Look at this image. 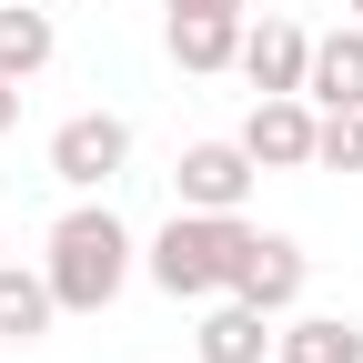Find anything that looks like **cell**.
I'll use <instances>...</instances> for the list:
<instances>
[{"label": "cell", "mask_w": 363, "mask_h": 363, "mask_svg": "<svg viewBox=\"0 0 363 363\" xmlns=\"http://www.w3.org/2000/svg\"><path fill=\"white\" fill-rule=\"evenodd\" d=\"M40 272H51V303L61 313H111L121 283H131V233L111 202H71L51 222V252H40Z\"/></svg>", "instance_id": "obj_1"}, {"label": "cell", "mask_w": 363, "mask_h": 363, "mask_svg": "<svg viewBox=\"0 0 363 363\" xmlns=\"http://www.w3.org/2000/svg\"><path fill=\"white\" fill-rule=\"evenodd\" d=\"M242 252H252V222L242 212H172L152 233V252H142V272L172 303H212V293L242 283Z\"/></svg>", "instance_id": "obj_2"}, {"label": "cell", "mask_w": 363, "mask_h": 363, "mask_svg": "<svg viewBox=\"0 0 363 363\" xmlns=\"http://www.w3.org/2000/svg\"><path fill=\"white\" fill-rule=\"evenodd\" d=\"M131 162V121L121 111H71L51 131V182H71V192H111Z\"/></svg>", "instance_id": "obj_3"}, {"label": "cell", "mask_w": 363, "mask_h": 363, "mask_svg": "<svg viewBox=\"0 0 363 363\" xmlns=\"http://www.w3.org/2000/svg\"><path fill=\"white\" fill-rule=\"evenodd\" d=\"M252 182H262V162H252L242 142H192V152L172 162L182 212H242V202H252Z\"/></svg>", "instance_id": "obj_4"}, {"label": "cell", "mask_w": 363, "mask_h": 363, "mask_svg": "<svg viewBox=\"0 0 363 363\" xmlns=\"http://www.w3.org/2000/svg\"><path fill=\"white\" fill-rule=\"evenodd\" d=\"M313 121H323V111H313L303 91H262L252 121H242V152L262 172H313Z\"/></svg>", "instance_id": "obj_5"}, {"label": "cell", "mask_w": 363, "mask_h": 363, "mask_svg": "<svg viewBox=\"0 0 363 363\" xmlns=\"http://www.w3.org/2000/svg\"><path fill=\"white\" fill-rule=\"evenodd\" d=\"M252 91H303V71H313V30L303 21H283V11H262V21H242V61H233Z\"/></svg>", "instance_id": "obj_6"}, {"label": "cell", "mask_w": 363, "mask_h": 363, "mask_svg": "<svg viewBox=\"0 0 363 363\" xmlns=\"http://www.w3.org/2000/svg\"><path fill=\"white\" fill-rule=\"evenodd\" d=\"M303 283H313V262H303V242L293 233H252V252H242V303H262V313H293L303 303Z\"/></svg>", "instance_id": "obj_7"}, {"label": "cell", "mask_w": 363, "mask_h": 363, "mask_svg": "<svg viewBox=\"0 0 363 363\" xmlns=\"http://www.w3.org/2000/svg\"><path fill=\"white\" fill-rule=\"evenodd\" d=\"M192 353H202V363H262V353H272V313L242 303V293H212V303H202Z\"/></svg>", "instance_id": "obj_8"}, {"label": "cell", "mask_w": 363, "mask_h": 363, "mask_svg": "<svg viewBox=\"0 0 363 363\" xmlns=\"http://www.w3.org/2000/svg\"><path fill=\"white\" fill-rule=\"evenodd\" d=\"M303 101L313 111H363V30H323L313 40V71H303Z\"/></svg>", "instance_id": "obj_9"}, {"label": "cell", "mask_w": 363, "mask_h": 363, "mask_svg": "<svg viewBox=\"0 0 363 363\" xmlns=\"http://www.w3.org/2000/svg\"><path fill=\"white\" fill-rule=\"evenodd\" d=\"M172 61L182 71H233L242 61V11H172Z\"/></svg>", "instance_id": "obj_10"}, {"label": "cell", "mask_w": 363, "mask_h": 363, "mask_svg": "<svg viewBox=\"0 0 363 363\" xmlns=\"http://www.w3.org/2000/svg\"><path fill=\"white\" fill-rule=\"evenodd\" d=\"M61 323V303H51V272H21V262H0V343H40Z\"/></svg>", "instance_id": "obj_11"}, {"label": "cell", "mask_w": 363, "mask_h": 363, "mask_svg": "<svg viewBox=\"0 0 363 363\" xmlns=\"http://www.w3.org/2000/svg\"><path fill=\"white\" fill-rule=\"evenodd\" d=\"M51 51H61L51 11H30V0H0V81H30V71H51Z\"/></svg>", "instance_id": "obj_12"}, {"label": "cell", "mask_w": 363, "mask_h": 363, "mask_svg": "<svg viewBox=\"0 0 363 363\" xmlns=\"http://www.w3.org/2000/svg\"><path fill=\"white\" fill-rule=\"evenodd\" d=\"M343 343H353V323H333V313H303V323L272 333V363H343Z\"/></svg>", "instance_id": "obj_13"}, {"label": "cell", "mask_w": 363, "mask_h": 363, "mask_svg": "<svg viewBox=\"0 0 363 363\" xmlns=\"http://www.w3.org/2000/svg\"><path fill=\"white\" fill-rule=\"evenodd\" d=\"M313 172H363V111H323L313 121Z\"/></svg>", "instance_id": "obj_14"}, {"label": "cell", "mask_w": 363, "mask_h": 363, "mask_svg": "<svg viewBox=\"0 0 363 363\" xmlns=\"http://www.w3.org/2000/svg\"><path fill=\"white\" fill-rule=\"evenodd\" d=\"M162 11H252V0H162Z\"/></svg>", "instance_id": "obj_15"}, {"label": "cell", "mask_w": 363, "mask_h": 363, "mask_svg": "<svg viewBox=\"0 0 363 363\" xmlns=\"http://www.w3.org/2000/svg\"><path fill=\"white\" fill-rule=\"evenodd\" d=\"M21 121V81H0V131H11Z\"/></svg>", "instance_id": "obj_16"}, {"label": "cell", "mask_w": 363, "mask_h": 363, "mask_svg": "<svg viewBox=\"0 0 363 363\" xmlns=\"http://www.w3.org/2000/svg\"><path fill=\"white\" fill-rule=\"evenodd\" d=\"M343 363H363V333H353V343H343Z\"/></svg>", "instance_id": "obj_17"}, {"label": "cell", "mask_w": 363, "mask_h": 363, "mask_svg": "<svg viewBox=\"0 0 363 363\" xmlns=\"http://www.w3.org/2000/svg\"><path fill=\"white\" fill-rule=\"evenodd\" d=\"M343 11H363V0H343Z\"/></svg>", "instance_id": "obj_18"}]
</instances>
